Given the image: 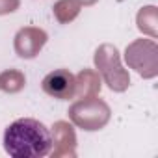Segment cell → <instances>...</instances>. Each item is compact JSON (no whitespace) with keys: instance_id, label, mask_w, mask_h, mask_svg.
<instances>
[{"instance_id":"obj_1","label":"cell","mask_w":158,"mask_h":158,"mask_svg":"<svg viewBox=\"0 0 158 158\" xmlns=\"http://www.w3.org/2000/svg\"><path fill=\"white\" fill-rule=\"evenodd\" d=\"M52 145L50 130L37 119H17L4 132V149L13 158H41L52 151Z\"/></svg>"},{"instance_id":"obj_2","label":"cell","mask_w":158,"mask_h":158,"mask_svg":"<svg viewBox=\"0 0 158 158\" xmlns=\"http://www.w3.org/2000/svg\"><path fill=\"white\" fill-rule=\"evenodd\" d=\"M43 91L58 101H69L76 93V80L74 74L67 69H56L43 78Z\"/></svg>"},{"instance_id":"obj_3","label":"cell","mask_w":158,"mask_h":158,"mask_svg":"<svg viewBox=\"0 0 158 158\" xmlns=\"http://www.w3.org/2000/svg\"><path fill=\"white\" fill-rule=\"evenodd\" d=\"M47 41V34L43 30H35V28H24L17 34L15 37V48L17 54L21 58H34L39 48L45 45Z\"/></svg>"},{"instance_id":"obj_4","label":"cell","mask_w":158,"mask_h":158,"mask_svg":"<svg viewBox=\"0 0 158 158\" xmlns=\"http://www.w3.org/2000/svg\"><path fill=\"white\" fill-rule=\"evenodd\" d=\"M17 6H19V0H0V13L15 11Z\"/></svg>"}]
</instances>
